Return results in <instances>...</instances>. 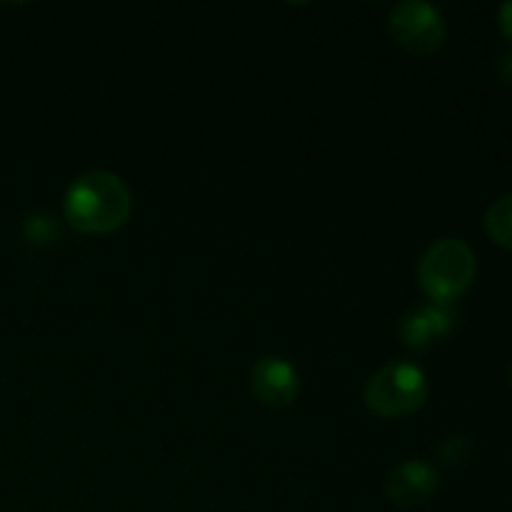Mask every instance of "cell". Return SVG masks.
<instances>
[{
  "label": "cell",
  "instance_id": "cell-1",
  "mask_svg": "<svg viewBox=\"0 0 512 512\" xmlns=\"http://www.w3.org/2000/svg\"><path fill=\"white\" fill-rule=\"evenodd\" d=\"M65 220L85 235H108L123 228L133 213L130 188L108 170H90L75 178L63 198Z\"/></svg>",
  "mask_w": 512,
  "mask_h": 512
},
{
  "label": "cell",
  "instance_id": "cell-2",
  "mask_svg": "<svg viewBox=\"0 0 512 512\" xmlns=\"http://www.w3.org/2000/svg\"><path fill=\"white\" fill-rule=\"evenodd\" d=\"M475 270L478 260L473 248L460 238H443L425 250L418 265V278L433 303L450 305L470 288Z\"/></svg>",
  "mask_w": 512,
  "mask_h": 512
},
{
  "label": "cell",
  "instance_id": "cell-3",
  "mask_svg": "<svg viewBox=\"0 0 512 512\" xmlns=\"http://www.w3.org/2000/svg\"><path fill=\"white\" fill-rule=\"evenodd\" d=\"M428 378L413 363H388L365 385V405L378 418H405L423 408Z\"/></svg>",
  "mask_w": 512,
  "mask_h": 512
},
{
  "label": "cell",
  "instance_id": "cell-4",
  "mask_svg": "<svg viewBox=\"0 0 512 512\" xmlns=\"http://www.w3.org/2000/svg\"><path fill=\"white\" fill-rule=\"evenodd\" d=\"M388 30L395 43L413 55H433L443 48L448 25L443 13L425 0H405L388 15Z\"/></svg>",
  "mask_w": 512,
  "mask_h": 512
},
{
  "label": "cell",
  "instance_id": "cell-5",
  "mask_svg": "<svg viewBox=\"0 0 512 512\" xmlns=\"http://www.w3.org/2000/svg\"><path fill=\"white\" fill-rule=\"evenodd\" d=\"M250 390L268 408H288L298 398V370L275 355L260 358L250 370Z\"/></svg>",
  "mask_w": 512,
  "mask_h": 512
},
{
  "label": "cell",
  "instance_id": "cell-6",
  "mask_svg": "<svg viewBox=\"0 0 512 512\" xmlns=\"http://www.w3.org/2000/svg\"><path fill=\"white\" fill-rule=\"evenodd\" d=\"M440 488L438 470L423 460H405L398 468L390 470L385 480V495L395 505H420L433 498Z\"/></svg>",
  "mask_w": 512,
  "mask_h": 512
},
{
  "label": "cell",
  "instance_id": "cell-7",
  "mask_svg": "<svg viewBox=\"0 0 512 512\" xmlns=\"http://www.w3.org/2000/svg\"><path fill=\"white\" fill-rule=\"evenodd\" d=\"M455 323H458V313L445 303L423 305V308L413 310L400 323V338L408 348H428L433 340L445 338L453 333Z\"/></svg>",
  "mask_w": 512,
  "mask_h": 512
},
{
  "label": "cell",
  "instance_id": "cell-8",
  "mask_svg": "<svg viewBox=\"0 0 512 512\" xmlns=\"http://www.w3.org/2000/svg\"><path fill=\"white\" fill-rule=\"evenodd\" d=\"M485 230L495 243L512 250V193L490 205L485 213Z\"/></svg>",
  "mask_w": 512,
  "mask_h": 512
},
{
  "label": "cell",
  "instance_id": "cell-9",
  "mask_svg": "<svg viewBox=\"0 0 512 512\" xmlns=\"http://www.w3.org/2000/svg\"><path fill=\"white\" fill-rule=\"evenodd\" d=\"M25 235H28L33 243H48V240L58 238V223H53L50 215H33L25 223Z\"/></svg>",
  "mask_w": 512,
  "mask_h": 512
},
{
  "label": "cell",
  "instance_id": "cell-10",
  "mask_svg": "<svg viewBox=\"0 0 512 512\" xmlns=\"http://www.w3.org/2000/svg\"><path fill=\"white\" fill-rule=\"evenodd\" d=\"M468 450V438H450L448 443L443 445V458L448 460V463H455V460H463L465 455H468Z\"/></svg>",
  "mask_w": 512,
  "mask_h": 512
},
{
  "label": "cell",
  "instance_id": "cell-11",
  "mask_svg": "<svg viewBox=\"0 0 512 512\" xmlns=\"http://www.w3.org/2000/svg\"><path fill=\"white\" fill-rule=\"evenodd\" d=\"M498 23H500V33L512 40V0H508V3H503L498 8Z\"/></svg>",
  "mask_w": 512,
  "mask_h": 512
},
{
  "label": "cell",
  "instance_id": "cell-12",
  "mask_svg": "<svg viewBox=\"0 0 512 512\" xmlns=\"http://www.w3.org/2000/svg\"><path fill=\"white\" fill-rule=\"evenodd\" d=\"M495 68H498L500 80H503V83L512 85V50H508V53L500 55L498 65H495Z\"/></svg>",
  "mask_w": 512,
  "mask_h": 512
},
{
  "label": "cell",
  "instance_id": "cell-13",
  "mask_svg": "<svg viewBox=\"0 0 512 512\" xmlns=\"http://www.w3.org/2000/svg\"><path fill=\"white\" fill-rule=\"evenodd\" d=\"M510 380H512V370H510Z\"/></svg>",
  "mask_w": 512,
  "mask_h": 512
}]
</instances>
